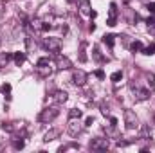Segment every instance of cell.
<instances>
[{"label": "cell", "mask_w": 155, "mask_h": 153, "mask_svg": "<svg viewBox=\"0 0 155 153\" xmlns=\"http://www.w3.org/2000/svg\"><path fill=\"white\" fill-rule=\"evenodd\" d=\"M29 25H31V29H33V31H41V25H43V22H41L40 18H33V20L29 22Z\"/></svg>", "instance_id": "obj_17"}, {"label": "cell", "mask_w": 155, "mask_h": 153, "mask_svg": "<svg viewBox=\"0 0 155 153\" xmlns=\"http://www.w3.org/2000/svg\"><path fill=\"white\" fill-rule=\"evenodd\" d=\"M67 132L76 137L78 133L81 132V124H79V119H69V126H67Z\"/></svg>", "instance_id": "obj_9"}, {"label": "cell", "mask_w": 155, "mask_h": 153, "mask_svg": "<svg viewBox=\"0 0 155 153\" xmlns=\"http://www.w3.org/2000/svg\"><path fill=\"white\" fill-rule=\"evenodd\" d=\"M4 2H7V0H4Z\"/></svg>", "instance_id": "obj_36"}, {"label": "cell", "mask_w": 155, "mask_h": 153, "mask_svg": "<svg viewBox=\"0 0 155 153\" xmlns=\"http://www.w3.org/2000/svg\"><path fill=\"white\" fill-rule=\"evenodd\" d=\"M108 13H110V16H108V20H107V25L114 27V25H116V20H117V4H116V2H112V4H110Z\"/></svg>", "instance_id": "obj_10"}, {"label": "cell", "mask_w": 155, "mask_h": 153, "mask_svg": "<svg viewBox=\"0 0 155 153\" xmlns=\"http://www.w3.org/2000/svg\"><path fill=\"white\" fill-rule=\"evenodd\" d=\"M13 60V54H9V52H0V69H4V67H7V63Z\"/></svg>", "instance_id": "obj_14"}, {"label": "cell", "mask_w": 155, "mask_h": 153, "mask_svg": "<svg viewBox=\"0 0 155 153\" xmlns=\"http://www.w3.org/2000/svg\"><path fill=\"white\" fill-rule=\"evenodd\" d=\"M13 60H15V63L20 67V65H24V61H25V52H15L13 54Z\"/></svg>", "instance_id": "obj_15"}, {"label": "cell", "mask_w": 155, "mask_h": 153, "mask_svg": "<svg viewBox=\"0 0 155 153\" xmlns=\"http://www.w3.org/2000/svg\"><path fill=\"white\" fill-rule=\"evenodd\" d=\"M146 85H148V90L150 92H153L155 90V74H146Z\"/></svg>", "instance_id": "obj_16"}, {"label": "cell", "mask_w": 155, "mask_h": 153, "mask_svg": "<svg viewBox=\"0 0 155 153\" xmlns=\"http://www.w3.org/2000/svg\"><path fill=\"white\" fill-rule=\"evenodd\" d=\"M124 124H126V128L128 130H135V128H139V119H137V115L134 110H124Z\"/></svg>", "instance_id": "obj_4"}, {"label": "cell", "mask_w": 155, "mask_h": 153, "mask_svg": "<svg viewBox=\"0 0 155 153\" xmlns=\"http://www.w3.org/2000/svg\"><path fill=\"white\" fill-rule=\"evenodd\" d=\"M153 124H155V117H153Z\"/></svg>", "instance_id": "obj_35"}, {"label": "cell", "mask_w": 155, "mask_h": 153, "mask_svg": "<svg viewBox=\"0 0 155 153\" xmlns=\"http://www.w3.org/2000/svg\"><path fill=\"white\" fill-rule=\"evenodd\" d=\"M60 133H61V132H60L58 128H51V130L45 133V137H43V142H51V141H56V139L60 137Z\"/></svg>", "instance_id": "obj_11"}, {"label": "cell", "mask_w": 155, "mask_h": 153, "mask_svg": "<svg viewBox=\"0 0 155 153\" xmlns=\"http://www.w3.org/2000/svg\"><path fill=\"white\" fill-rule=\"evenodd\" d=\"M96 76L99 77V79H105V72H103V70L99 69V70H96Z\"/></svg>", "instance_id": "obj_31"}, {"label": "cell", "mask_w": 155, "mask_h": 153, "mask_svg": "<svg viewBox=\"0 0 155 153\" xmlns=\"http://www.w3.org/2000/svg\"><path fill=\"white\" fill-rule=\"evenodd\" d=\"M2 130H4V132H9V133H13L16 128H15V122H4V124H2Z\"/></svg>", "instance_id": "obj_24"}, {"label": "cell", "mask_w": 155, "mask_h": 153, "mask_svg": "<svg viewBox=\"0 0 155 153\" xmlns=\"http://www.w3.org/2000/svg\"><path fill=\"white\" fill-rule=\"evenodd\" d=\"M143 47H144V45H143L139 40H135V41L130 45V50H132V52H141V50H143Z\"/></svg>", "instance_id": "obj_20"}, {"label": "cell", "mask_w": 155, "mask_h": 153, "mask_svg": "<svg viewBox=\"0 0 155 153\" xmlns=\"http://www.w3.org/2000/svg\"><path fill=\"white\" fill-rule=\"evenodd\" d=\"M87 72L85 70H81V69H78V70H74L72 72V83L76 85V86H83L85 83H87Z\"/></svg>", "instance_id": "obj_6"}, {"label": "cell", "mask_w": 155, "mask_h": 153, "mask_svg": "<svg viewBox=\"0 0 155 153\" xmlns=\"http://www.w3.org/2000/svg\"><path fill=\"white\" fill-rule=\"evenodd\" d=\"M146 9H148V13L155 15V2H148V4H146Z\"/></svg>", "instance_id": "obj_28"}, {"label": "cell", "mask_w": 155, "mask_h": 153, "mask_svg": "<svg viewBox=\"0 0 155 153\" xmlns=\"http://www.w3.org/2000/svg\"><path fill=\"white\" fill-rule=\"evenodd\" d=\"M134 97H135V101H146V99H150V90L134 86Z\"/></svg>", "instance_id": "obj_8"}, {"label": "cell", "mask_w": 155, "mask_h": 153, "mask_svg": "<svg viewBox=\"0 0 155 153\" xmlns=\"http://www.w3.org/2000/svg\"><path fill=\"white\" fill-rule=\"evenodd\" d=\"M110 79H112L114 83H117V81H121V79H123V72H121V70H117V72H114V74L110 76Z\"/></svg>", "instance_id": "obj_26"}, {"label": "cell", "mask_w": 155, "mask_h": 153, "mask_svg": "<svg viewBox=\"0 0 155 153\" xmlns=\"http://www.w3.org/2000/svg\"><path fill=\"white\" fill-rule=\"evenodd\" d=\"M67 99H69V94H67L65 90H56V92H54V101H56L58 105H63Z\"/></svg>", "instance_id": "obj_12"}, {"label": "cell", "mask_w": 155, "mask_h": 153, "mask_svg": "<svg viewBox=\"0 0 155 153\" xmlns=\"http://www.w3.org/2000/svg\"><path fill=\"white\" fill-rule=\"evenodd\" d=\"M81 117H83V112L81 110H78V108L69 110V119H81Z\"/></svg>", "instance_id": "obj_21"}, {"label": "cell", "mask_w": 155, "mask_h": 153, "mask_svg": "<svg viewBox=\"0 0 155 153\" xmlns=\"http://www.w3.org/2000/svg\"><path fill=\"white\" fill-rule=\"evenodd\" d=\"M144 56H153L155 54V43H150L148 47H143V50H141Z\"/></svg>", "instance_id": "obj_19"}, {"label": "cell", "mask_w": 155, "mask_h": 153, "mask_svg": "<svg viewBox=\"0 0 155 153\" xmlns=\"http://www.w3.org/2000/svg\"><path fill=\"white\" fill-rule=\"evenodd\" d=\"M56 67H58L60 70H67V69H71V67H72V61H71L67 56L58 54V56H56Z\"/></svg>", "instance_id": "obj_7"}, {"label": "cell", "mask_w": 155, "mask_h": 153, "mask_svg": "<svg viewBox=\"0 0 155 153\" xmlns=\"http://www.w3.org/2000/svg\"><path fill=\"white\" fill-rule=\"evenodd\" d=\"M0 38H2V36H0Z\"/></svg>", "instance_id": "obj_37"}, {"label": "cell", "mask_w": 155, "mask_h": 153, "mask_svg": "<svg viewBox=\"0 0 155 153\" xmlns=\"http://www.w3.org/2000/svg\"><path fill=\"white\" fill-rule=\"evenodd\" d=\"M92 122H94V117H87L85 119V126H92Z\"/></svg>", "instance_id": "obj_30"}, {"label": "cell", "mask_w": 155, "mask_h": 153, "mask_svg": "<svg viewBox=\"0 0 155 153\" xmlns=\"http://www.w3.org/2000/svg\"><path fill=\"white\" fill-rule=\"evenodd\" d=\"M105 132H107V137H117L119 133H117V130H116V126H105Z\"/></svg>", "instance_id": "obj_22"}, {"label": "cell", "mask_w": 155, "mask_h": 153, "mask_svg": "<svg viewBox=\"0 0 155 153\" xmlns=\"http://www.w3.org/2000/svg\"><path fill=\"white\" fill-rule=\"evenodd\" d=\"M13 146H15V150H22V148L25 146V141H22V139H15V141H13Z\"/></svg>", "instance_id": "obj_25"}, {"label": "cell", "mask_w": 155, "mask_h": 153, "mask_svg": "<svg viewBox=\"0 0 155 153\" xmlns=\"http://www.w3.org/2000/svg\"><path fill=\"white\" fill-rule=\"evenodd\" d=\"M94 58H96L97 61H101V60H103V56L99 54V49H97V47H94Z\"/></svg>", "instance_id": "obj_29"}, {"label": "cell", "mask_w": 155, "mask_h": 153, "mask_svg": "<svg viewBox=\"0 0 155 153\" xmlns=\"http://www.w3.org/2000/svg\"><path fill=\"white\" fill-rule=\"evenodd\" d=\"M58 115H60V110H58L56 106H49V108H45V110L40 112L38 121L40 122H52Z\"/></svg>", "instance_id": "obj_3"}, {"label": "cell", "mask_w": 155, "mask_h": 153, "mask_svg": "<svg viewBox=\"0 0 155 153\" xmlns=\"http://www.w3.org/2000/svg\"><path fill=\"white\" fill-rule=\"evenodd\" d=\"M43 47H45L49 52H60V49H61V40L52 38V36L43 38Z\"/></svg>", "instance_id": "obj_5"}, {"label": "cell", "mask_w": 155, "mask_h": 153, "mask_svg": "<svg viewBox=\"0 0 155 153\" xmlns=\"http://www.w3.org/2000/svg\"><path fill=\"white\" fill-rule=\"evenodd\" d=\"M141 139H146V141L152 139V130H150V126H143V130H141Z\"/></svg>", "instance_id": "obj_18"}, {"label": "cell", "mask_w": 155, "mask_h": 153, "mask_svg": "<svg viewBox=\"0 0 155 153\" xmlns=\"http://www.w3.org/2000/svg\"><path fill=\"white\" fill-rule=\"evenodd\" d=\"M108 146H110L108 137H96V139H92L90 144H88V148H90L92 151H107Z\"/></svg>", "instance_id": "obj_2"}, {"label": "cell", "mask_w": 155, "mask_h": 153, "mask_svg": "<svg viewBox=\"0 0 155 153\" xmlns=\"http://www.w3.org/2000/svg\"><path fill=\"white\" fill-rule=\"evenodd\" d=\"M146 24H148V27H153V25H155V18H153V16H152V18H148V20H146Z\"/></svg>", "instance_id": "obj_32"}, {"label": "cell", "mask_w": 155, "mask_h": 153, "mask_svg": "<svg viewBox=\"0 0 155 153\" xmlns=\"http://www.w3.org/2000/svg\"><path fill=\"white\" fill-rule=\"evenodd\" d=\"M0 90H2V92H4V94H5V96L9 97V92H11V85H9V83H4Z\"/></svg>", "instance_id": "obj_27"}, {"label": "cell", "mask_w": 155, "mask_h": 153, "mask_svg": "<svg viewBox=\"0 0 155 153\" xmlns=\"http://www.w3.org/2000/svg\"><path fill=\"white\" fill-rule=\"evenodd\" d=\"M114 38H116L114 34H105V36H103V43H107L108 47H114V41H116Z\"/></svg>", "instance_id": "obj_23"}, {"label": "cell", "mask_w": 155, "mask_h": 153, "mask_svg": "<svg viewBox=\"0 0 155 153\" xmlns=\"http://www.w3.org/2000/svg\"><path fill=\"white\" fill-rule=\"evenodd\" d=\"M36 72L41 77H49L52 74V65H51L49 58H40L38 61H36Z\"/></svg>", "instance_id": "obj_1"}, {"label": "cell", "mask_w": 155, "mask_h": 153, "mask_svg": "<svg viewBox=\"0 0 155 153\" xmlns=\"http://www.w3.org/2000/svg\"><path fill=\"white\" fill-rule=\"evenodd\" d=\"M110 124L112 126H117V117H110Z\"/></svg>", "instance_id": "obj_34"}, {"label": "cell", "mask_w": 155, "mask_h": 153, "mask_svg": "<svg viewBox=\"0 0 155 153\" xmlns=\"http://www.w3.org/2000/svg\"><path fill=\"white\" fill-rule=\"evenodd\" d=\"M49 29H52V25H51V24H45V22H43V25H41V31H49Z\"/></svg>", "instance_id": "obj_33"}, {"label": "cell", "mask_w": 155, "mask_h": 153, "mask_svg": "<svg viewBox=\"0 0 155 153\" xmlns=\"http://www.w3.org/2000/svg\"><path fill=\"white\" fill-rule=\"evenodd\" d=\"M90 2L88 0H79V13L85 15V16H90Z\"/></svg>", "instance_id": "obj_13"}]
</instances>
